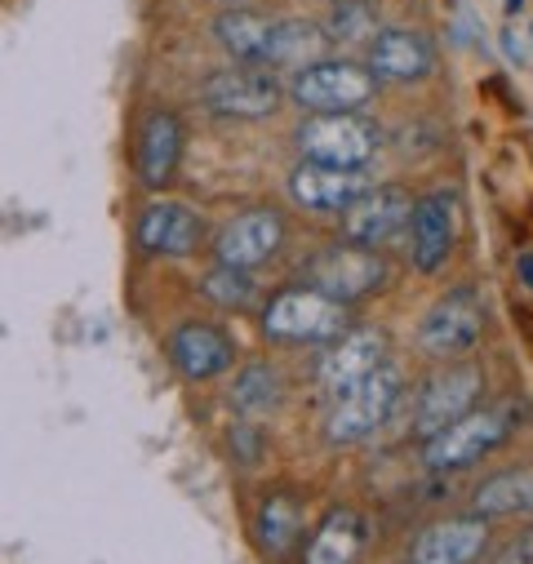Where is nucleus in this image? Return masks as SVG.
<instances>
[{
  "instance_id": "nucleus-7",
  "label": "nucleus",
  "mask_w": 533,
  "mask_h": 564,
  "mask_svg": "<svg viewBox=\"0 0 533 564\" xmlns=\"http://www.w3.org/2000/svg\"><path fill=\"white\" fill-rule=\"evenodd\" d=\"M262 329L285 343H334L342 338V303L325 299L320 290H285L266 307Z\"/></svg>"
},
{
  "instance_id": "nucleus-16",
  "label": "nucleus",
  "mask_w": 533,
  "mask_h": 564,
  "mask_svg": "<svg viewBox=\"0 0 533 564\" xmlns=\"http://www.w3.org/2000/svg\"><path fill=\"white\" fill-rule=\"evenodd\" d=\"M369 187H373V183H369L365 170H338V165H316V161H303V165L290 174V196H294L303 209H316V214L351 209Z\"/></svg>"
},
{
  "instance_id": "nucleus-24",
  "label": "nucleus",
  "mask_w": 533,
  "mask_h": 564,
  "mask_svg": "<svg viewBox=\"0 0 533 564\" xmlns=\"http://www.w3.org/2000/svg\"><path fill=\"white\" fill-rule=\"evenodd\" d=\"M325 54V32H316L312 23H276L272 28V45H266V67H312Z\"/></svg>"
},
{
  "instance_id": "nucleus-13",
  "label": "nucleus",
  "mask_w": 533,
  "mask_h": 564,
  "mask_svg": "<svg viewBox=\"0 0 533 564\" xmlns=\"http://www.w3.org/2000/svg\"><path fill=\"white\" fill-rule=\"evenodd\" d=\"M382 365H387V338H382V329H347L320 356L316 378H320V387L329 395H342L356 382H365L369 373H378Z\"/></svg>"
},
{
  "instance_id": "nucleus-20",
  "label": "nucleus",
  "mask_w": 533,
  "mask_h": 564,
  "mask_svg": "<svg viewBox=\"0 0 533 564\" xmlns=\"http://www.w3.org/2000/svg\"><path fill=\"white\" fill-rule=\"evenodd\" d=\"M183 156V124L174 111H152L139 133V178L148 187H165Z\"/></svg>"
},
{
  "instance_id": "nucleus-5",
  "label": "nucleus",
  "mask_w": 533,
  "mask_h": 564,
  "mask_svg": "<svg viewBox=\"0 0 533 564\" xmlns=\"http://www.w3.org/2000/svg\"><path fill=\"white\" fill-rule=\"evenodd\" d=\"M298 152L316 165L365 170L378 152V129L360 116H312L298 124Z\"/></svg>"
},
{
  "instance_id": "nucleus-14",
  "label": "nucleus",
  "mask_w": 533,
  "mask_h": 564,
  "mask_svg": "<svg viewBox=\"0 0 533 564\" xmlns=\"http://www.w3.org/2000/svg\"><path fill=\"white\" fill-rule=\"evenodd\" d=\"M369 72L391 85H414L436 72V50L414 28H387L369 41Z\"/></svg>"
},
{
  "instance_id": "nucleus-8",
  "label": "nucleus",
  "mask_w": 533,
  "mask_h": 564,
  "mask_svg": "<svg viewBox=\"0 0 533 564\" xmlns=\"http://www.w3.org/2000/svg\"><path fill=\"white\" fill-rule=\"evenodd\" d=\"M200 98L218 116L258 120V116H272L281 107V80L262 67H227V72H214L205 80Z\"/></svg>"
},
{
  "instance_id": "nucleus-21",
  "label": "nucleus",
  "mask_w": 533,
  "mask_h": 564,
  "mask_svg": "<svg viewBox=\"0 0 533 564\" xmlns=\"http://www.w3.org/2000/svg\"><path fill=\"white\" fill-rule=\"evenodd\" d=\"M139 245L148 253H170L183 258L200 245V218L187 205H152L139 218Z\"/></svg>"
},
{
  "instance_id": "nucleus-11",
  "label": "nucleus",
  "mask_w": 533,
  "mask_h": 564,
  "mask_svg": "<svg viewBox=\"0 0 533 564\" xmlns=\"http://www.w3.org/2000/svg\"><path fill=\"white\" fill-rule=\"evenodd\" d=\"M489 520L467 511V516H445L436 524H427L414 546H410V564H476L489 551Z\"/></svg>"
},
{
  "instance_id": "nucleus-23",
  "label": "nucleus",
  "mask_w": 533,
  "mask_h": 564,
  "mask_svg": "<svg viewBox=\"0 0 533 564\" xmlns=\"http://www.w3.org/2000/svg\"><path fill=\"white\" fill-rule=\"evenodd\" d=\"M272 28L262 14L253 10H231L214 23V36L218 45L231 54V58H244V63H266V45H272Z\"/></svg>"
},
{
  "instance_id": "nucleus-26",
  "label": "nucleus",
  "mask_w": 533,
  "mask_h": 564,
  "mask_svg": "<svg viewBox=\"0 0 533 564\" xmlns=\"http://www.w3.org/2000/svg\"><path fill=\"white\" fill-rule=\"evenodd\" d=\"M205 294L218 303V307H244L249 303V294H253V285H249V275L240 271V267H214L209 275H205Z\"/></svg>"
},
{
  "instance_id": "nucleus-27",
  "label": "nucleus",
  "mask_w": 533,
  "mask_h": 564,
  "mask_svg": "<svg viewBox=\"0 0 533 564\" xmlns=\"http://www.w3.org/2000/svg\"><path fill=\"white\" fill-rule=\"evenodd\" d=\"M369 28H373V14L356 6V0H342V6H334V19H329V41H360Z\"/></svg>"
},
{
  "instance_id": "nucleus-6",
  "label": "nucleus",
  "mask_w": 533,
  "mask_h": 564,
  "mask_svg": "<svg viewBox=\"0 0 533 564\" xmlns=\"http://www.w3.org/2000/svg\"><path fill=\"white\" fill-rule=\"evenodd\" d=\"M480 334H485V299H480V290L458 285L432 303V312L423 316L418 343L427 356L454 360V356H467L480 343Z\"/></svg>"
},
{
  "instance_id": "nucleus-10",
  "label": "nucleus",
  "mask_w": 533,
  "mask_h": 564,
  "mask_svg": "<svg viewBox=\"0 0 533 564\" xmlns=\"http://www.w3.org/2000/svg\"><path fill=\"white\" fill-rule=\"evenodd\" d=\"M458 245V192L454 187H436L414 205V223H410V253L418 271H440L449 262Z\"/></svg>"
},
{
  "instance_id": "nucleus-29",
  "label": "nucleus",
  "mask_w": 533,
  "mask_h": 564,
  "mask_svg": "<svg viewBox=\"0 0 533 564\" xmlns=\"http://www.w3.org/2000/svg\"><path fill=\"white\" fill-rule=\"evenodd\" d=\"M236 449L244 454L240 463H253V458H258V436H249V432H236Z\"/></svg>"
},
{
  "instance_id": "nucleus-15",
  "label": "nucleus",
  "mask_w": 533,
  "mask_h": 564,
  "mask_svg": "<svg viewBox=\"0 0 533 564\" xmlns=\"http://www.w3.org/2000/svg\"><path fill=\"white\" fill-rule=\"evenodd\" d=\"M285 245V218L276 214V209H249V214H240V218H231L222 231H218V262L222 267H240V271H249V267H258V262H266L276 249Z\"/></svg>"
},
{
  "instance_id": "nucleus-9",
  "label": "nucleus",
  "mask_w": 533,
  "mask_h": 564,
  "mask_svg": "<svg viewBox=\"0 0 533 564\" xmlns=\"http://www.w3.org/2000/svg\"><path fill=\"white\" fill-rule=\"evenodd\" d=\"M485 391V373L476 365H458V369H445L440 378H432L418 395V413H414V436L418 441H432L436 432L454 427L458 417H467L476 409Z\"/></svg>"
},
{
  "instance_id": "nucleus-2",
  "label": "nucleus",
  "mask_w": 533,
  "mask_h": 564,
  "mask_svg": "<svg viewBox=\"0 0 533 564\" xmlns=\"http://www.w3.org/2000/svg\"><path fill=\"white\" fill-rule=\"evenodd\" d=\"M395 400H400V369L382 365L378 373H369L351 391L334 395V409L325 413V441L329 445H356V441L373 436L391 417Z\"/></svg>"
},
{
  "instance_id": "nucleus-25",
  "label": "nucleus",
  "mask_w": 533,
  "mask_h": 564,
  "mask_svg": "<svg viewBox=\"0 0 533 564\" xmlns=\"http://www.w3.org/2000/svg\"><path fill=\"white\" fill-rule=\"evenodd\" d=\"M231 400L244 409V413H266L281 404V373L272 365H249L236 387H231Z\"/></svg>"
},
{
  "instance_id": "nucleus-18",
  "label": "nucleus",
  "mask_w": 533,
  "mask_h": 564,
  "mask_svg": "<svg viewBox=\"0 0 533 564\" xmlns=\"http://www.w3.org/2000/svg\"><path fill=\"white\" fill-rule=\"evenodd\" d=\"M365 542H369L365 516L356 507H334L312 533L303 564H356L365 555Z\"/></svg>"
},
{
  "instance_id": "nucleus-3",
  "label": "nucleus",
  "mask_w": 533,
  "mask_h": 564,
  "mask_svg": "<svg viewBox=\"0 0 533 564\" xmlns=\"http://www.w3.org/2000/svg\"><path fill=\"white\" fill-rule=\"evenodd\" d=\"M373 94H378V76L342 58H320L294 76V102L316 116H356L360 107L373 102Z\"/></svg>"
},
{
  "instance_id": "nucleus-1",
  "label": "nucleus",
  "mask_w": 533,
  "mask_h": 564,
  "mask_svg": "<svg viewBox=\"0 0 533 564\" xmlns=\"http://www.w3.org/2000/svg\"><path fill=\"white\" fill-rule=\"evenodd\" d=\"M524 404L515 400H498V404H476L467 417H458L454 427L436 432L432 441H423V463L436 476L449 471H467L480 458H489L493 449H502L520 427H524Z\"/></svg>"
},
{
  "instance_id": "nucleus-12",
  "label": "nucleus",
  "mask_w": 533,
  "mask_h": 564,
  "mask_svg": "<svg viewBox=\"0 0 533 564\" xmlns=\"http://www.w3.org/2000/svg\"><path fill=\"white\" fill-rule=\"evenodd\" d=\"M414 205L405 187H369L347 214H342V231L351 245H365V249H378L387 240H395L414 223Z\"/></svg>"
},
{
  "instance_id": "nucleus-19",
  "label": "nucleus",
  "mask_w": 533,
  "mask_h": 564,
  "mask_svg": "<svg viewBox=\"0 0 533 564\" xmlns=\"http://www.w3.org/2000/svg\"><path fill=\"white\" fill-rule=\"evenodd\" d=\"M170 360H174V369L183 378L200 382V378H214V373H222L231 365V343L214 325H183L170 338Z\"/></svg>"
},
{
  "instance_id": "nucleus-17",
  "label": "nucleus",
  "mask_w": 533,
  "mask_h": 564,
  "mask_svg": "<svg viewBox=\"0 0 533 564\" xmlns=\"http://www.w3.org/2000/svg\"><path fill=\"white\" fill-rule=\"evenodd\" d=\"M471 511L485 516V520H524V516H533V463L485 476L471 494Z\"/></svg>"
},
{
  "instance_id": "nucleus-22",
  "label": "nucleus",
  "mask_w": 533,
  "mask_h": 564,
  "mask_svg": "<svg viewBox=\"0 0 533 564\" xmlns=\"http://www.w3.org/2000/svg\"><path fill=\"white\" fill-rule=\"evenodd\" d=\"M258 542L272 560L294 555V546L303 542V507L294 494H272L258 507Z\"/></svg>"
},
{
  "instance_id": "nucleus-28",
  "label": "nucleus",
  "mask_w": 533,
  "mask_h": 564,
  "mask_svg": "<svg viewBox=\"0 0 533 564\" xmlns=\"http://www.w3.org/2000/svg\"><path fill=\"white\" fill-rule=\"evenodd\" d=\"M489 564H533V524L529 529H520L515 538H507L498 551H493V560Z\"/></svg>"
},
{
  "instance_id": "nucleus-4",
  "label": "nucleus",
  "mask_w": 533,
  "mask_h": 564,
  "mask_svg": "<svg viewBox=\"0 0 533 564\" xmlns=\"http://www.w3.org/2000/svg\"><path fill=\"white\" fill-rule=\"evenodd\" d=\"M303 280L307 290H320L325 299L334 303H356V299H369L373 290L387 285V262L378 249H365V245H329L320 249L307 267H303Z\"/></svg>"
},
{
  "instance_id": "nucleus-30",
  "label": "nucleus",
  "mask_w": 533,
  "mask_h": 564,
  "mask_svg": "<svg viewBox=\"0 0 533 564\" xmlns=\"http://www.w3.org/2000/svg\"><path fill=\"white\" fill-rule=\"evenodd\" d=\"M515 271H520V280H524V285L533 290V253H520V258H515Z\"/></svg>"
}]
</instances>
